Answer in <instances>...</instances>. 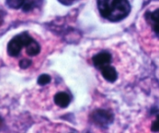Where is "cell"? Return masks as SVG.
Here are the masks:
<instances>
[{
    "instance_id": "6da1fadb",
    "label": "cell",
    "mask_w": 159,
    "mask_h": 133,
    "mask_svg": "<svg viewBox=\"0 0 159 133\" xmlns=\"http://www.w3.org/2000/svg\"><path fill=\"white\" fill-rule=\"evenodd\" d=\"M98 9L101 16L111 22H118L130 13L128 0H98Z\"/></svg>"
},
{
    "instance_id": "7a4b0ae2",
    "label": "cell",
    "mask_w": 159,
    "mask_h": 133,
    "mask_svg": "<svg viewBox=\"0 0 159 133\" xmlns=\"http://www.w3.org/2000/svg\"><path fill=\"white\" fill-rule=\"evenodd\" d=\"M32 39L33 38L27 32H23L21 34L14 36L7 45V53L9 56L12 57L17 56L23 47L27 46Z\"/></svg>"
},
{
    "instance_id": "3957f363",
    "label": "cell",
    "mask_w": 159,
    "mask_h": 133,
    "mask_svg": "<svg viewBox=\"0 0 159 133\" xmlns=\"http://www.w3.org/2000/svg\"><path fill=\"white\" fill-rule=\"evenodd\" d=\"M93 122L98 126L107 127L108 125L112 123L114 120V116L112 113L105 110L99 109L94 111L91 115Z\"/></svg>"
},
{
    "instance_id": "277c9868",
    "label": "cell",
    "mask_w": 159,
    "mask_h": 133,
    "mask_svg": "<svg viewBox=\"0 0 159 133\" xmlns=\"http://www.w3.org/2000/svg\"><path fill=\"white\" fill-rule=\"evenodd\" d=\"M7 4L11 9L18 10L21 8L23 11L28 12L34 8L36 2L35 0H7Z\"/></svg>"
},
{
    "instance_id": "5b68a950",
    "label": "cell",
    "mask_w": 159,
    "mask_h": 133,
    "mask_svg": "<svg viewBox=\"0 0 159 133\" xmlns=\"http://www.w3.org/2000/svg\"><path fill=\"white\" fill-rule=\"evenodd\" d=\"M144 17L155 36L159 39V8L154 11H147Z\"/></svg>"
},
{
    "instance_id": "8992f818",
    "label": "cell",
    "mask_w": 159,
    "mask_h": 133,
    "mask_svg": "<svg viewBox=\"0 0 159 133\" xmlns=\"http://www.w3.org/2000/svg\"><path fill=\"white\" fill-rule=\"evenodd\" d=\"M111 56L109 53L106 51L101 52L94 55L92 57V62L96 68L100 70L105 66L108 65L111 63Z\"/></svg>"
},
{
    "instance_id": "52a82bcc",
    "label": "cell",
    "mask_w": 159,
    "mask_h": 133,
    "mask_svg": "<svg viewBox=\"0 0 159 133\" xmlns=\"http://www.w3.org/2000/svg\"><path fill=\"white\" fill-rule=\"evenodd\" d=\"M101 73H102V75L107 82H111V83H113V82H116L118 78V74L117 71H116V68L114 67H111L109 64L108 65L105 66L102 68L100 69Z\"/></svg>"
},
{
    "instance_id": "ba28073f",
    "label": "cell",
    "mask_w": 159,
    "mask_h": 133,
    "mask_svg": "<svg viewBox=\"0 0 159 133\" xmlns=\"http://www.w3.org/2000/svg\"><path fill=\"white\" fill-rule=\"evenodd\" d=\"M54 102L61 108H66L71 102V97L65 92H59L54 96Z\"/></svg>"
},
{
    "instance_id": "9c48e42d",
    "label": "cell",
    "mask_w": 159,
    "mask_h": 133,
    "mask_svg": "<svg viewBox=\"0 0 159 133\" xmlns=\"http://www.w3.org/2000/svg\"><path fill=\"white\" fill-rule=\"evenodd\" d=\"M26 52L28 54V56H34L40 53L41 46L38 42H36L34 39H32L30 43L26 46Z\"/></svg>"
},
{
    "instance_id": "30bf717a",
    "label": "cell",
    "mask_w": 159,
    "mask_h": 133,
    "mask_svg": "<svg viewBox=\"0 0 159 133\" xmlns=\"http://www.w3.org/2000/svg\"><path fill=\"white\" fill-rule=\"evenodd\" d=\"M50 82H51V77L47 74H42L38 78V84L40 85H45L50 83Z\"/></svg>"
},
{
    "instance_id": "8fae6325",
    "label": "cell",
    "mask_w": 159,
    "mask_h": 133,
    "mask_svg": "<svg viewBox=\"0 0 159 133\" xmlns=\"http://www.w3.org/2000/svg\"><path fill=\"white\" fill-rule=\"evenodd\" d=\"M151 131H155V132L159 131V114H156L155 120L153 121L151 125Z\"/></svg>"
},
{
    "instance_id": "7c38bea8",
    "label": "cell",
    "mask_w": 159,
    "mask_h": 133,
    "mask_svg": "<svg viewBox=\"0 0 159 133\" xmlns=\"http://www.w3.org/2000/svg\"><path fill=\"white\" fill-rule=\"evenodd\" d=\"M30 65H31V60L28 59H21L19 62L20 68H22V69H27Z\"/></svg>"
},
{
    "instance_id": "4fadbf2b",
    "label": "cell",
    "mask_w": 159,
    "mask_h": 133,
    "mask_svg": "<svg viewBox=\"0 0 159 133\" xmlns=\"http://www.w3.org/2000/svg\"><path fill=\"white\" fill-rule=\"evenodd\" d=\"M59 1L61 2V3L64 4V5L70 6V5H72L73 3H74L76 0H59Z\"/></svg>"
},
{
    "instance_id": "5bb4252c",
    "label": "cell",
    "mask_w": 159,
    "mask_h": 133,
    "mask_svg": "<svg viewBox=\"0 0 159 133\" xmlns=\"http://www.w3.org/2000/svg\"><path fill=\"white\" fill-rule=\"evenodd\" d=\"M2 125V120L1 119V117H0V126H1Z\"/></svg>"
}]
</instances>
